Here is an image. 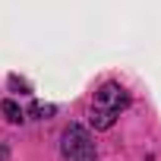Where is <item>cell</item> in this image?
Returning a JSON list of instances; mask_svg holds the SVG:
<instances>
[{
	"label": "cell",
	"instance_id": "1",
	"mask_svg": "<svg viewBox=\"0 0 161 161\" xmlns=\"http://www.w3.org/2000/svg\"><path fill=\"white\" fill-rule=\"evenodd\" d=\"M130 104V95L123 86L117 82H104L98 92H95V101H92V126L95 130H111L117 114Z\"/></svg>",
	"mask_w": 161,
	"mask_h": 161
},
{
	"label": "cell",
	"instance_id": "2",
	"mask_svg": "<svg viewBox=\"0 0 161 161\" xmlns=\"http://www.w3.org/2000/svg\"><path fill=\"white\" fill-rule=\"evenodd\" d=\"M60 148H63V158L66 161H95V142H92L89 130L79 126V123H73V126L63 130Z\"/></svg>",
	"mask_w": 161,
	"mask_h": 161
},
{
	"label": "cell",
	"instance_id": "3",
	"mask_svg": "<svg viewBox=\"0 0 161 161\" xmlns=\"http://www.w3.org/2000/svg\"><path fill=\"white\" fill-rule=\"evenodd\" d=\"M0 114H3V117H7L10 123H22V108H19V104H16L13 98H7L3 104H0Z\"/></svg>",
	"mask_w": 161,
	"mask_h": 161
},
{
	"label": "cell",
	"instance_id": "4",
	"mask_svg": "<svg viewBox=\"0 0 161 161\" xmlns=\"http://www.w3.org/2000/svg\"><path fill=\"white\" fill-rule=\"evenodd\" d=\"M32 114H35V117H47V114H54V104H35Z\"/></svg>",
	"mask_w": 161,
	"mask_h": 161
}]
</instances>
